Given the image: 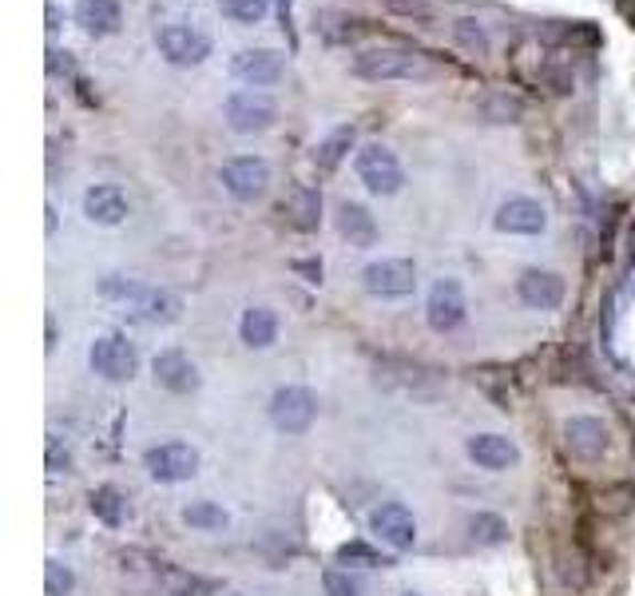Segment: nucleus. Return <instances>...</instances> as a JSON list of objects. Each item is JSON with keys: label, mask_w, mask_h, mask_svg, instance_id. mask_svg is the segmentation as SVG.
I'll return each mask as SVG.
<instances>
[{"label": "nucleus", "mask_w": 635, "mask_h": 596, "mask_svg": "<svg viewBox=\"0 0 635 596\" xmlns=\"http://www.w3.org/2000/svg\"><path fill=\"white\" fill-rule=\"evenodd\" d=\"M128 195L116 188V183H96V188L84 191V215L96 223V227H119L128 219Z\"/></svg>", "instance_id": "obj_19"}, {"label": "nucleus", "mask_w": 635, "mask_h": 596, "mask_svg": "<svg viewBox=\"0 0 635 596\" xmlns=\"http://www.w3.org/2000/svg\"><path fill=\"white\" fill-rule=\"evenodd\" d=\"M465 315H469V302H465V287L461 278L445 275L437 278L429 287L426 298V322L437 330V334H453L456 327H465Z\"/></svg>", "instance_id": "obj_5"}, {"label": "nucleus", "mask_w": 635, "mask_h": 596, "mask_svg": "<svg viewBox=\"0 0 635 596\" xmlns=\"http://www.w3.org/2000/svg\"><path fill=\"white\" fill-rule=\"evenodd\" d=\"M218 179H223V188H227L238 203H255V199H262L270 188V163L262 156H238L223 163Z\"/></svg>", "instance_id": "obj_8"}, {"label": "nucleus", "mask_w": 635, "mask_h": 596, "mask_svg": "<svg viewBox=\"0 0 635 596\" xmlns=\"http://www.w3.org/2000/svg\"><path fill=\"white\" fill-rule=\"evenodd\" d=\"M357 179L366 183L374 195H397L401 183H406V171L397 163V156L381 143H366V148L357 151Z\"/></svg>", "instance_id": "obj_7"}, {"label": "nucleus", "mask_w": 635, "mask_h": 596, "mask_svg": "<svg viewBox=\"0 0 635 596\" xmlns=\"http://www.w3.org/2000/svg\"><path fill=\"white\" fill-rule=\"evenodd\" d=\"M465 454L473 457L481 469H488V473H501V469L520 466V446H516L508 434H476V437H469Z\"/></svg>", "instance_id": "obj_17"}, {"label": "nucleus", "mask_w": 635, "mask_h": 596, "mask_svg": "<svg viewBox=\"0 0 635 596\" xmlns=\"http://www.w3.org/2000/svg\"><path fill=\"white\" fill-rule=\"evenodd\" d=\"M151 377H155V386H163L168 394H195V390L203 386V374H198V366L183 350H159V354L151 358Z\"/></svg>", "instance_id": "obj_12"}, {"label": "nucleus", "mask_w": 635, "mask_h": 596, "mask_svg": "<svg viewBox=\"0 0 635 596\" xmlns=\"http://www.w3.org/2000/svg\"><path fill=\"white\" fill-rule=\"evenodd\" d=\"M72 588H76L72 568L64 565V561H56V556H49V561H44V593H49V596H68Z\"/></svg>", "instance_id": "obj_30"}, {"label": "nucleus", "mask_w": 635, "mask_h": 596, "mask_svg": "<svg viewBox=\"0 0 635 596\" xmlns=\"http://www.w3.org/2000/svg\"><path fill=\"white\" fill-rule=\"evenodd\" d=\"M369 529H374L377 541H381V545H389L394 553H406V549L417 545V517L409 513L401 501H386L381 509H374Z\"/></svg>", "instance_id": "obj_11"}, {"label": "nucleus", "mask_w": 635, "mask_h": 596, "mask_svg": "<svg viewBox=\"0 0 635 596\" xmlns=\"http://www.w3.org/2000/svg\"><path fill=\"white\" fill-rule=\"evenodd\" d=\"M615 9H620V17L635 29V0H615Z\"/></svg>", "instance_id": "obj_36"}, {"label": "nucleus", "mask_w": 635, "mask_h": 596, "mask_svg": "<svg viewBox=\"0 0 635 596\" xmlns=\"http://www.w3.org/2000/svg\"><path fill=\"white\" fill-rule=\"evenodd\" d=\"M44 215H49V219H44V227H49V235H52V231H56V207L49 203V207H44Z\"/></svg>", "instance_id": "obj_37"}, {"label": "nucleus", "mask_w": 635, "mask_h": 596, "mask_svg": "<svg viewBox=\"0 0 635 596\" xmlns=\"http://www.w3.org/2000/svg\"><path fill=\"white\" fill-rule=\"evenodd\" d=\"M516 295H520V302L532 310H556L564 302L568 287L556 270L528 267V270H520V278H516Z\"/></svg>", "instance_id": "obj_14"}, {"label": "nucleus", "mask_w": 635, "mask_h": 596, "mask_svg": "<svg viewBox=\"0 0 635 596\" xmlns=\"http://www.w3.org/2000/svg\"><path fill=\"white\" fill-rule=\"evenodd\" d=\"M88 509H92V517H96V521H104V525H111V529L128 525V521H131V501H128V493H123V489H116V486L92 489Z\"/></svg>", "instance_id": "obj_24"}, {"label": "nucleus", "mask_w": 635, "mask_h": 596, "mask_svg": "<svg viewBox=\"0 0 635 596\" xmlns=\"http://www.w3.org/2000/svg\"><path fill=\"white\" fill-rule=\"evenodd\" d=\"M453 36H456V44L465 52H473V56H485L488 52V36H485V29L476 24V20H456L453 24Z\"/></svg>", "instance_id": "obj_31"}, {"label": "nucleus", "mask_w": 635, "mask_h": 596, "mask_svg": "<svg viewBox=\"0 0 635 596\" xmlns=\"http://www.w3.org/2000/svg\"><path fill=\"white\" fill-rule=\"evenodd\" d=\"M469 536H473L476 545H505L508 525L496 513H473L469 517Z\"/></svg>", "instance_id": "obj_27"}, {"label": "nucleus", "mask_w": 635, "mask_h": 596, "mask_svg": "<svg viewBox=\"0 0 635 596\" xmlns=\"http://www.w3.org/2000/svg\"><path fill=\"white\" fill-rule=\"evenodd\" d=\"M607 446H612V434H607V426L600 422V417H568L564 422V449L575 457V461H600V457L607 454Z\"/></svg>", "instance_id": "obj_10"}, {"label": "nucleus", "mask_w": 635, "mask_h": 596, "mask_svg": "<svg viewBox=\"0 0 635 596\" xmlns=\"http://www.w3.org/2000/svg\"><path fill=\"white\" fill-rule=\"evenodd\" d=\"M318 422V394L306 386H282L270 397V426L278 434H306Z\"/></svg>", "instance_id": "obj_3"}, {"label": "nucleus", "mask_w": 635, "mask_h": 596, "mask_svg": "<svg viewBox=\"0 0 635 596\" xmlns=\"http://www.w3.org/2000/svg\"><path fill=\"white\" fill-rule=\"evenodd\" d=\"M44 466H49V473H68L72 469L68 446H64L56 434H49V441H44Z\"/></svg>", "instance_id": "obj_33"}, {"label": "nucleus", "mask_w": 635, "mask_h": 596, "mask_svg": "<svg viewBox=\"0 0 635 596\" xmlns=\"http://www.w3.org/2000/svg\"><path fill=\"white\" fill-rule=\"evenodd\" d=\"M354 72L362 79H421L426 60L409 49H366L357 52Z\"/></svg>", "instance_id": "obj_4"}, {"label": "nucleus", "mask_w": 635, "mask_h": 596, "mask_svg": "<svg viewBox=\"0 0 635 596\" xmlns=\"http://www.w3.org/2000/svg\"><path fill=\"white\" fill-rule=\"evenodd\" d=\"M104 295L123 302L136 318L143 322H155V327H168L183 315V302H179L171 290H159V287H143L136 278H123V275H108L104 278Z\"/></svg>", "instance_id": "obj_1"}, {"label": "nucleus", "mask_w": 635, "mask_h": 596, "mask_svg": "<svg viewBox=\"0 0 635 596\" xmlns=\"http://www.w3.org/2000/svg\"><path fill=\"white\" fill-rule=\"evenodd\" d=\"M322 588H326V596H362V585L349 573H342V568H330L322 576Z\"/></svg>", "instance_id": "obj_34"}, {"label": "nucleus", "mask_w": 635, "mask_h": 596, "mask_svg": "<svg viewBox=\"0 0 635 596\" xmlns=\"http://www.w3.org/2000/svg\"><path fill=\"white\" fill-rule=\"evenodd\" d=\"M362 287L374 298H406L417 287V267L409 258H377L362 270Z\"/></svg>", "instance_id": "obj_9"}, {"label": "nucleus", "mask_w": 635, "mask_h": 596, "mask_svg": "<svg viewBox=\"0 0 635 596\" xmlns=\"http://www.w3.org/2000/svg\"><path fill=\"white\" fill-rule=\"evenodd\" d=\"M406 596H413V593H406Z\"/></svg>", "instance_id": "obj_40"}, {"label": "nucleus", "mask_w": 635, "mask_h": 596, "mask_svg": "<svg viewBox=\"0 0 635 596\" xmlns=\"http://www.w3.org/2000/svg\"><path fill=\"white\" fill-rule=\"evenodd\" d=\"M88 366L104 382H131L139 374V350L123 334H99L88 350Z\"/></svg>", "instance_id": "obj_2"}, {"label": "nucleus", "mask_w": 635, "mask_h": 596, "mask_svg": "<svg viewBox=\"0 0 635 596\" xmlns=\"http://www.w3.org/2000/svg\"><path fill=\"white\" fill-rule=\"evenodd\" d=\"M227 596H243V593H227Z\"/></svg>", "instance_id": "obj_39"}, {"label": "nucleus", "mask_w": 635, "mask_h": 596, "mask_svg": "<svg viewBox=\"0 0 635 596\" xmlns=\"http://www.w3.org/2000/svg\"><path fill=\"white\" fill-rule=\"evenodd\" d=\"M287 219L294 231H306V235L318 231V223H322V191L298 183V188L287 195Z\"/></svg>", "instance_id": "obj_23"}, {"label": "nucleus", "mask_w": 635, "mask_h": 596, "mask_svg": "<svg viewBox=\"0 0 635 596\" xmlns=\"http://www.w3.org/2000/svg\"><path fill=\"white\" fill-rule=\"evenodd\" d=\"M493 227L505 231V235H540L548 227V211L536 199H508L496 211Z\"/></svg>", "instance_id": "obj_18"}, {"label": "nucleus", "mask_w": 635, "mask_h": 596, "mask_svg": "<svg viewBox=\"0 0 635 596\" xmlns=\"http://www.w3.org/2000/svg\"><path fill=\"white\" fill-rule=\"evenodd\" d=\"M337 561H342V565H362V568L394 565L386 553H377V549L366 545V541H346V545H337Z\"/></svg>", "instance_id": "obj_28"}, {"label": "nucleus", "mask_w": 635, "mask_h": 596, "mask_svg": "<svg viewBox=\"0 0 635 596\" xmlns=\"http://www.w3.org/2000/svg\"><path fill=\"white\" fill-rule=\"evenodd\" d=\"M354 148V128H334L322 143L314 148V168L318 171H334L342 159H346V151Z\"/></svg>", "instance_id": "obj_26"}, {"label": "nucleus", "mask_w": 635, "mask_h": 596, "mask_svg": "<svg viewBox=\"0 0 635 596\" xmlns=\"http://www.w3.org/2000/svg\"><path fill=\"white\" fill-rule=\"evenodd\" d=\"M155 44L171 64H183V68L203 64V60L211 56V40L198 29H187V24H168V29H159Z\"/></svg>", "instance_id": "obj_13"}, {"label": "nucleus", "mask_w": 635, "mask_h": 596, "mask_svg": "<svg viewBox=\"0 0 635 596\" xmlns=\"http://www.w3.org/2000/svg\"><path fill=\"white\" fill-rule=\"evenodd\" d=\"M223 17L238 20V24H258L267 17V0H223Z\"/></svg>", "instance_id": "obj_32"}, {"label": "nucleus", "mask_w": 635, "mask_h": 596, "mask_svg": "<svg viewBox=\"0 0 635 596\" xmlns=\"http://www.w3.org/2000/svg\"><path fill=\"white\" fill-rule=\"evenodd\" d=\"M282 68H287V60L275 49H247V52H235V60H230L235 79H243L250 88H267V84L282 79Z\"/></svg>", "instance_id": "obj_16"}, {"label": "nucleus", "mask_w": 635, "mask_h": 596, "mask_svg": "<svg viewBox=\"0 0 635 596\" xmlns=\"http://www.w3.org/2000/svg\"><path fill=\"white\" fill-rule=\"evenodd\" d=\"M238 338H243V347H250V350L275 347L278 315L270 307H247L243 310V318H238Z\"/></svg>", "instance_id": "obj_22"}, {"label": "nucleus", "mask_w": 635, "mask_h": 596, "mask_svg": "<svg viewBox=\"0 0 635 596\" xmlns=\"http://www.w3.org/2000/svg\"><path fill=\"white\" fill-rule=\"evenodd\" d=\"M227 124L238 136H255V131H267L275 124V104L258 92H235L227 99Z\"/></svg>", "instance_id": "obj_15"}, {"label": "nucleus", "mask_w": 635, "mask_h": 596, "mask_svg": "<svg viewBox=\"0 0 635 596\" xmlns=\"http://www.w3.org/2000/svg\"><path fill=\"white\" fill-rule=\"evenodd\" d=\"M294 270L298 275H306V283H322V263H302V258H298Z\"/></svg>", "instance_id": "obj_35"}, {"label": "nucleus", "mask_w": 635, "mask_h": 596, "mask_svg": "<svg viewBox=\"0 0 635 596\" xmlns=\"http://www.w3.org/2000/svg\"><path fill=\"white\" fill-rule=\"evenodd\" d=\"M76 24L88 36H116L119 24H123V12H119L116 0H76Z\"/></svg>", "instance_id": "obj_21"}, {"label": "nucleus", "mask_w": 635, "mask_h": 596, "mask_svg": "<svg viewBox=\"0 0 635 596\" xmlns=\"http://www.w3.org/2000/svg\"><path fill=\"white\" fill-rule=\"evenodd\" d=\"M334 223H337V235L346 238L349 247H357V251H366V247H374L377 243V223H374V215H369L362 203H337V215H334Z\"/></svg>", "instance_id": "obj_20"}, {"label": "nucleus", "mask_w": 635, "mask_h": 596, "mask_svg": "<svg viewBox=\"0 0 635 596\" xmlns=\"http://www.w3.org/2000/svg\"><path fill=\"white\" fill-rule=\"evenodd\" d=\"M481 111H485V119H493V124H516L520 111H525V104L516 96H508V92H493V96H485Z\"/></svg>", "instance_id": "obj_29"}, {"label": "nucleus", "mask_w": 635, "mask_h": 596, "mask_svg": "<svg viewBox=\"0 0 635 596\" xmlns=\"http://www.w3.org/2000/svg\"><path fill=\"white\" fill-rule=\"evenodd\" d=\"M627 255H632V263H635V223H632V238H627Z\"/></svg>", "instance_id": "obj_38"}, {"label": "nucleus", "mask_w": 635, "mask_h": 596, "mask_svg": "<svg viewBox=\"0 0 635 596\" xmlns=\"http://www.w3.org/2000/svg\"><path fill=\"white\" fill-rule=\"evenodd\" d=\"M179 517H183V525L198 529V533H218V529L230 525V513L223 505H215V501H191Z\"/></svg>", "instance_id": "obj_25"}, {"label": "nucleus", "mask_w": 635, "mask_h": 596, "mask_svg": "<svg viewBox=\"0 0 635 596\" xmlns=\"http://www.w3.org/2000/svg\"><path fill=\"white\" fill-rule=\"evenodd\" d=\"M143 469L159 486H179V481H191L198 473V449L187 441H163V446H151L143 454Z\"/></svg>", "instance_id": "obj_6"}]
</instances>
